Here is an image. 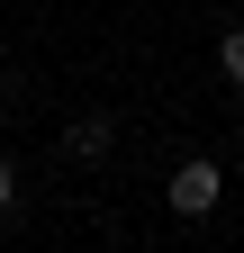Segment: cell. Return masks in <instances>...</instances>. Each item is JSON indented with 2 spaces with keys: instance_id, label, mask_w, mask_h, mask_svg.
Instances as JSON below:
<instances>
[{
  "instance_id": "obj_4",
  "label": "cell",
  "mask_w": 244,
  "mask_h": 253,
  "mask_svg": "<svg viewBox=\"0 0 244 253\" xmlns=\"http://www.w3.org/2000/svg\"><path fill=\"white\" fill-rule=\"evenodd\" d=\"M9 208H18V172L0 163V226H9Z\"/></svg>"
},
{
  "instance_id": "obj_3",
  "label": "cell",
  "mask_w": 244,
  "mask_h": 253,
  "mask_svg": "<svg viewBox=\"0 0 244 253\" xmlns=\"http://www.w3.org/2000/svg\"><path fill=\"white\" fill-rule=\"evenodd\" d=\"M217 63H226V82L244 90V37H226V45H217Z\"/></svg>"
},
{
  "instance_id": "obj_2",
  "label": "cell",
  "mask_w": 244,
  "mask_h": 253,
  "mask_svg": "<svg viewBox=\"0 0 244 253\" xmlns=\"http://www.w3.org/2000/svg\"><path fill=\"white\" fill-rule=\"evenodd\" d=\"M64 154H73V163H100V154H109V118H73L64 126Z\"/></svg>"
},
{
  "instance_id": "obj_1",
  "label": "cell",
  "mask_w": 244,
  "mask_h": 253,
  "mask_svg": "<svg viewBox=\"0 0 244 253\" xmlns=\"http://www.w3.org/2000/svg\"><path fill=\"white\" fill-rule=\"evenodd\" d=\"M217 190H226V181H217V163H208V154H190V163L172 172V190H163V199H172L181 217H208V208H217Z\"/></svg>"
}]
</instances>
